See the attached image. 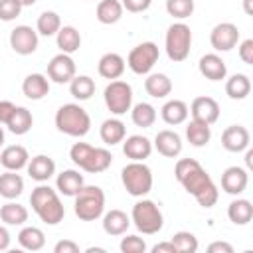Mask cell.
I'll list each match as a JSON object with an SVG mask.
<instances>
[{
    "mask_svg": "<svg viewBox=\"0 0 253 253\" xmlns=\"http://www.w3.org/2000/svg\"><path fill=\"white\" fill-rule=\"evenodd\" d=\"M174 176L176 180L184 186L188 194L196 198V202L202 208H211L215 206L219 192L217 186L213 184L211 176L202 168V164L194 158H180L174 166Z\"/></svg>",
    "mask_w": 253,
    "mask_h": 253,
    "instance_id": "1",
    "label": "cell"
},
{
    "mask_svg": "<svg viewBox=\"0 0 253 253\" xmlns=\"http://www.w3.org/2000/svg\"><path fill=\"white\" fill-rule=\"evenodd\" d=\"M30 204H32V210L36 211V215L47 225H57L65 215V208L61 204L57 192L45 184H40L38 188L32 190Z\"/></svg>",
    "mask_w": 253,
    "mask_h": 253,
    "instance_id": "2",
    "label": "cell"
},
{
    "mask_svg": "<svg viewBox=\"0 0 253 253\" xmlns=\"http://www.w3.org/2000/svg\"><path fill=\"white\" fill-rule=\"evenodd\" d=\"M55 126L59 132L67 134V136H85L91 130V117L89 113L77 105V103H67L61 105L55 113Z\"/></svg>",
    "mask_w": 253,
    "mask_h": 253,
    "instance_id": "3",
    "label": "cell"
},
{
    "mask_svg": "<svg viewBox=\"0 0 253 253\" xmlns=\"http://www.w3.org/2000/svg\"><path fill=\"white\" fill-rule=\"evenodd\" d=\"M75 215L83 221H95L105 210V192L99 186H83L75 196Z\"/></svg>",
    "mask_w": 253,
    "mask_h": 253,
    "instance_id": "4",
    "label": "cell"
},
{
    "mask_svg": "<svg viewBox=\"0 0 253 253\" xmlns=\"http://www.w3.org/2000/svg\"><path fill=\"white\" fill-rule=\"evenodd\" d=\"M121 180L130 196L142 198L152 190V172L144 162H130L121 170Z\"/></svg>",
    "mask_w": 253,
    "mask_h": 253,
    "instance_id": "5",
    "label": "cell"
},
{
    "mask_svg": "<svg viewBox=\"0 0 253 253\" xmlns=\"http://www.w3.org/2000/svg\"><path fill=\"white\" fill-rule=\"evenodd\" d=\"M130 217H132L136 229L142 231L144 235H154L164 225V215H162L160 208L152 200H140V202H136L132 206Z\"/></svg>",
    "mask_w": 253,
    "mask_h": 253,
    "instance_id": "6",
    "label": "cell"
},
{
    "mask_svg": "<svg viewBox=\"0 0 253 253\" xmlns=\"http://www.w3.org/2000/svg\"><path fill=\"white\" fill-rule=\"evenodd\" d=\"M192 30L184 22H176L166 30V55L172 61H184L190 55Z\"/></svg>",
    "mask_w": 253,
    "mask_h": 253,
    "instance_id": "7",
    "label": "cell"
},
{
    "mask_svg": "<svg viewBox=\"0 0 253 253\" xmlns=\"http://www.w3.org/2000/svg\"><path fill=\"white\" fill-rule=\"evenodd\" d=\"M105 105L113 115H125L132 107V87L126 81L113 79L105 87Z\"/></svg>",
    "mask_w": 253,
    "mask_h": 253,
    "instance_id": "8",
    "label": "cell"
},
{
    "mask_svg": "<svg viewBox=\"0 0 253 253\" xmlns=\"http://www.w3.org/2000/svg\"><path fill=\"white\" fill-rule=\"evenodd\" d=\"M158 55H160V51H158V45L154 42H142L130 49V53L126 57V65L130 67L132 73L146 75V73H150V69L158 61Z\"/></svg>",
    "mask_w": 253,
    "mask_h": 253,
    "instance_id": "9",
    "label": "cell"
},
{
    "mask_svg": "<svg viewBox=\"0 0 253 253\" xmlns=\"http://www.w3.org/2000/svg\"><path fill=\"white\" fill-rule=\"evenodd\" d=\"M239 42V28L231 22H221L213 26L210 34V43L215 51H229L237 45Z\"/></svg>",
    "mask_w": 253,
    "mask_h": 253,
    "instance_id": "10",
    "label": "cell"
},
{
    "mask_svg": "<svg viewBox=\"0 0 253 253\" xmlns=\"http://www.w3.org/2000/svg\"><path fill=\"white\" fill-rule=\"evenodd\" d=\"M10 47L18 55H30L38 49V32L30 26H16L10 32Z\"/></svg>",
    "mask_w": 253,
    "mask_h": 253,
    "instance_id": "11",
    "label": "cell"
},
{
    "mask_svg": "<svg viewBox=\"0 0 253 253\" xmlns=\"http://www.w3.org/2000/svg\"><path fill=\"white\" fill-rule=\"evenodd\" d=\"M47 77L53 83H69L75 77V61L69 53H57L47 63Z\"/></svg>",
    "mask_w": 253,
    "mask_h": 253,
    "instance_id": "12",
    "label": "cell"
},
{
    "mask_svg": "<svg viewBox=\"0 0 253 253\" xmlns=\"http://www.w3.org/2000/svg\"><path fill=\"white\" fill-rule=\"evenodd\" d=\"M192 113V119L196 121H202L206 125H213L217 119H219V105L215 99L211 97H196L188 109Z\"/></svg>",
    "mask_w": 253,
    "mask_h": 253,
    "instance_id": "13",
    "label": "cell"
},
{
    "mask_svg": "<svg viewBox=\"0 0 253 253\" xmlns=\"http://www.w3.org/2000/svg\"><path fill=\"white\" fill-rule=\"evenodd\" d=\"M251 134L243 125H229L221 134V144L229 152H243L249 146Z\"/></svg>",
    "mask_w": 253,
    "mask_h": 253,
    "instance_id": "14",
    "label": "cell"
},
{
    "mask_svg": "<svg viewBox=\"0 0 253 253\" xmlns=\"http://www.w3.org/2000/svg\"><path fill=\"white\" fill-rule=\"evenodd\" d=\"M247 184H249V174L241 166H229L221 174V190L225 194L237 196L247 188Z\"/></svg>",
    "mask_w": 253,
    "mask_h": 253,
    "instance_id": "15",
    "label": "cell"
},
{
    "mask_svg": "<svg viewBox=\"0 0 253 253\" xmlns=\"http://www.w3.org/2000/svg\"><path fill=\"white\" fill-rule=\"evenodd\" d=\"M123 152L134 162H144L152 154V142L142 134H132L123 140Z\"/></svg>",
    "mask_w": 253,
    "mask_h": 253,
    "instance_id": "16",
    "label": "cell"
},
{
    "mask_svg": "<svg viewBox=\"0 0 253 253\" xmlns=\"http://www.w3.org/2000/svg\"><path fill=\"white\" fill-rule=\"evenodd\" d=\"M154 148L166 158H176L182 152V138L174 130H158L154 136Z\"/></svg>",
    "mask_w": 253,
    "mask_h": 253,
    "instance_id": "17",
    "label": "cell"
},
{
    "mask_svg": "<svg viewBox=\"0 0 253 253\" xmlns=\"http://www.w3.org/2000/svg\"><path fill=\"white\" fill-rule=\"evenodd\" d=\"M198 67H200V73L206 79H210V81H221L227 75V65H225V61L217 53H206V55H202Z\"/></svg>",
    "mask_w": 253,
    "mask_h": 253,
    "instance_id": "18",
    "label": "cell"
},
{
    "mask_svg": "<svg viewBox=\"0 0 253 253\" xmlns=\"http://www.w3.org/2000/svg\"><path fill=\"white\" fill-rule=\"evenodd\" d=\"M28 160H30V154L24 146L20 144H10L6 146L2 152H0V164L6 168V170H22L28 166Z\"/></svg>",
    "mask_w": 253,
    "mask_h": 253,
    "instance_id": "19",
    "label": "cell"
},
{
    "mask_svg": "<svg viewBox=\"0 0 253 253\" xmlns=\"http://www.w3.org/2000/svg\"><path fill=\"white\" fill-rule=\"evenodd\" d=\"M22 93L32 101H40L49 93V79L42 73H30L22 83Z\"/></svg>",
    "mask_w": 253,
    "mask_h": 253,
    "instance_id": "20",
    "label": "cell"
},
{
    "mask_svg": "<svg viewBox=\"0 0 253 253\" xmlns=\"http://www.w3.org/2000/svg\"><path fill=\"white\" fill-rule=\"evenodd\" d=\"M28 174L36 182H47L55 174V162L45 154H38L28 160Z\"/></svg>",
    "mask_w": 253,
    "mask_h": 253,
    "instance_id": "21",
    "label": "cell"
},
{
    "mask_svg": "<svg viewBox=\"0 0 253 253\" xmlns=\"http://www.w3.org/2000/svg\"><path fill=\"white\" fill-rule=\"evenodd\" d=\"M97 71L105 79H111V81L113 79H119L125 73V59H123V55H119L115 51L105 53L99 59V63H97Z\"/></svg>",
    "mask_w": 253,
    "mask_h": 253,
    "instance_id": "22",
    "label": "cell"
},
{
    "mask_svg": "<svg viewBox=\"0 0 253 253\" xmlns=\"http://www.w3.org/2000/svg\"><path fill=\"white\" fill-rule=\"evenodd\" d=\"M144 89L154 99H164L172 93V81L166 73H150L144 79Z\"/></svg>",
    "mask_w": 253,
    "mask_h": 253,
    "instance_id": "23",
    "label": "cell"
},
{
    "mask_svg": "<svg viewBox=\"0 0 253 253\" xmlns=\"http://www.w3.org/2000/svg\"><path fill=\"white\" fill-rule=\"evenodd\" d=\"M55 186L63 196H71L73 198L85 186V180H83V174H79L77 170H63L61 174H57Z\"/></svg>",
    "mask_w": 253,
    "mask_h": 253,
    "instance_id": "24",
    "label": "cell"
},
{
    "mask_svg": "<svg viewBox=\"0 0 253 253\" xmlns=\"http://www.w3.org/2000/svg\"><path fill=\"white\" fill-rule=\"evenodd\" d=\"M130 225V217L123 210H111L103 215V229L107 235H123Z\"/></svg>",
    "mask_w": 253,
    "mask_h": 253,
    "instance_id": "25",
    "label": "cell"
},
{
    "mask_svg": "<svg viewBox=\"0 0 253 253\" xmlns=\"http://www.w3.org/2000/svg\"><path fill=\"white\" fill-rule=\"evenodd\" d=\"M160 115H162V121L166 125H174L176 126V125H182L188 119L190 111H188V105L184 101L172 99V101L164 103V107L160 109Z\"/></svg>",
    "mask_w": 253,
    "mask_h": 253,
    "instance_id": "26",
    "label": "cell"
},
{
    "mask_svg": "<svg viewBox=\"0 0 253 253\" xmlns=\"http://www.w3.org/2000/svg\"><path fill=\"white\" fill-rule=\"evenodd\" d=\"M99 134H101V140L105 142V144H119V142H123L125 140V136H126V126H125V123L123 121H119V119H107V121H103V125H101V128H99Z\"/></svg>",
    "mask_w": 253,
    "mask_h": 253,
    "instance_id": "27",
    "label": "cell"
},
{
    "mask_svg": "<svg viewBox=\"0 0 253 253\" xmlns=\"http://www.w3.org/2000/svg\"><path fill=\"white\" fill-rule=\"evenodd\" d=\"M113 162V154L107 150V148H91L85 164L81 166L85 172H91V174H99V172H105Z\"/></svg>",
    "mask_w": 253,
    "mask_h": 253,
    "instance_id": "28",
    "label": "cell"
},
{
    "mask_svg": "<svg viewBox=\"0 0 253 253\" xmlns=\"http://www.w3.org/2000/svg\"><path fill=\"white\" fill-rule=\"evenodd\" d=\"M24 192V178L14 170H6L0 174V196L6 200H14Z\"/></svg>",
    "mask_w": 253,
    "mask_h": 253,
    "instance_id": "29",
    "label": "cell"
},
{
    "mask_svg": "<svg viewBox=\"0 0 253 253\" xmlns=\"http://www.w3.org/2000/svg\"><path fill=\"white\" fill-rule=\"evenodd\" d=\"M55 38H57V47L61 49V53L71 55L81 47V36L73 26H61Z\"/></svg>",
    "mask_w": 253,
    "mask_h": 253,
    "instance_id": "30",
    "label": "cell"
},
{
    "mask_svg": "<svg viewBox=\"0 0 253 253\" xmlns=\"http://www.w3.org/2000/svg\"><path fill=\"white\" fill-rule=\"evenodd\" d=\"M225 93L229 99L241 101L251 93V79L245 73H235L225 81Z\"/></svg>",
    "mask_w": 253,
    "mask_h": 253,
    "instance_id": "31",
    "label": "cell"
},
{
    "mask_svg": "<svg viewBox=\"0 0 253 253\" xmlns=\"http://www.w3.org/2000/svg\"><path fill=\"white\" fill-rule=\"evenodd\" d=\"M227 217L235 223V225H247L253 219V206L249 200H233L227 206Z\"/></svg>",
    "mask_w": 253,
    "mask_h": 253,
    "instance_id": "32",
    "label": "cell"
},
{
    "mask_svg": "<svg viewBox=\"0 0 253 253\" xmlns=\"http://www.w3.org/2000/svg\"><path fill=\"white\" fill-rule=\"evenodd\" d=\"M123 4L119 0H101L97 4V20L105 26L117 24L123 18Z\"/></svg>",
    "mask_w": 253,
    "mask_h": 253,
    "instance_id": "33",
    "label": "cell"
},
{
    "mask_svg": "<svg viewBox=\"0 0 253 253\" xmlns=\"http://www.w3.org/2000/svg\"><path fill=\"white\" fill-rule=\"evenodd\" d=\"M186 138H188V142L192 146H198V148L206 146L210 142V138H211V128H210V125L192 119L188 123V126H186Z\"/></svg>",
    "mask_w": 253,
    "mask_h": 253,
    "instance_id": "34",
    "label": "cell"
},
{
    "mask_svg": "<svg viewBox=\"0 0 253 253\" xmlns=\"http://www.w3.org/2000/svg\"><path fill=\"white\" fill-rule=\"evenodd\" d=\"M0 219L6 225H24L28 221V208L18 202H8L0 208Z\"/></svg>",
    "mask_w": 253,
    "mask_h": 253,
    "instance_id": "35",
    "label": "cell"
},
{
    "mask_svg": "<svg viewBox=\"0 0 253 253\" xmlns=\"http://www.w3.org/2000/svg\"><path fill=\"white\" fill-rule=\"evenodd\" d=\"M32 125H34V117L26 107H16L12 117H10V121L6 123V126L14 134H26L32 128Z\"/></svg>",
    "mask_w": 253,
    "mask_h": 253,
    "instance_id": "36",
    "label": "cell"
},
{
    "mask_svg": "<svg viewBox=\"0 0 253 253\" xmlns=\"http://www.w3.org/2000/svg\"><path fill=\"white\" fill-rule=\"evenodd\" d=\"M18 243L28 251H40L45 245V235L40 227L28 225L18 233Z\"/></svg>",
    "mask_w": 253,
    "mask_h": 253,
    "instance_id": "37",
    "label": "cell"
},
{
    "mask_svg": "<svg viewBox=\"0 0 253 253\" xmlns=\"http://www.w3.org/2000/svg\"><path fill=\"white\" fill-rule=\"evenodd\" d=\"M69 93L77 99V101H87L93 97L95 93V81L89 75H75L69 81Z\"/></svg>",
    "mask_w": 253,
    "mask_h": 253,
    "instance_id": "38",
    "label": "cell"
},
{
    "mask_svg": "<svg viewBox=\"0 0 253 253\" xmlns=\"http://www.w3.org/2000/svg\"><path fill=\"white\" fill-rule=\"evenodd\" d=\"M59 28H61V20H59V16H57L55 12L45 10V12H42V14L38 16L36 32H38L40 36H45V38L55 36V34L59 32Z\"/></svg>",
    "mask_w": 253,
    "mask_h": 253,
    "instance_id": "39",
    "label": "cell"
},
{
    "mask_svg": "<svg viewBox=\"0 0 253 253\" xmlns=\"http://www.w3.org/2000/svg\"><path fill=\"white\" fill-rule=\"evenodd\" d=\"M130 119L136 126H142V128H148L154 125L156 121V109L150 105V103H136L130 111Z\"/></svg>",
    "mask_w": 253,
    "mask_h": 253,
    "instance_id": "40",
    "label": "cell"
},
{
    "mask_svg": "<svg viewBox=\"0 0 253 253\" xmlns=\"http://www.w3.org/2000/svg\"><path fill=\"white\" fill-rule=\"evenodd\" d=\"M172 245L176 247V253H196L198 251V239L190 231H176L172 237Z\"/></svg>",
    "mask_w": 253,
    "mask_h": 253,
    "instance_id": "41",
    "label": "cell"
},
{
    "mask_svg": "<svg viewBox=\"0 0 253 253\" xmlns=\"http://www.w3.org/2000/svg\"><path fill=\"white\" fill-rule=\"evenodd\" d=\"M194 0H166V12L172 18L184 20L194 14Z\"/></svg>",
    "mask_w": 253,
    "mask_h": 253,
    "instance_id": "42",
    "label": "cell"
},
{
    "mask_svg": "<svg viewBox=\"0 0 253 253\" xmlns=\"http://www.w3.org/2000/svg\"><path fill=\"white\" fill-rule=\"evenodd\" d=\"M22 6L18 0H0V20L2 22H12L20 16Z\"/></svg>",
    "mask_w": 253,
    "mask_h": 253,
    "instance_id": "43",
    "label": "cell"
},
{
    "mask_svg": "<svg viewBox=\"0 0 253 253\" xmlns=\"http://www.w3.org/2000/svg\"><path fill=\"white\" fill-rule=\"evenodd\" d=\"M121 251L123 253H144L146 243L138 235H126V237L121 239Z\"/></svg>",
    "mask_w": 253,
    "mask_h": 253,
    "instance_id": "44",
    "label": "cell"
},
{
    "mask_svg": "<svg viewBox=\"0 0 253 253\" xmlns=\"http://www.w3.org/2000/svg\"><path fill=\"white\" fill-rule=\"evenodd\" d=\"M91 144H87V142H75L73 146H71V150H69V158L73 160V164H77L79 168L85 164V160H87V156H89V152H91Z\"/></svg>",
    "mask_w": 253,
    "mask_h": 253,
    "instance_id": "45",
    "label": "cell"
},
{
    "mask_svg": "<svg viewBox=\"0 0 253 253\" xmlns=\"http://www.w3.org/2000/svg\"><path fill=\"white\" fill-rule=\"evenodd\" d=\"M123 8L126 12H132V14H138V12H146L152 4V0H121Z\"/></svg>",
    "mask_w": 253,
    "mask_h": 253,
    "instance_id": "46",
    "label": "cell"
},
{
    "mask_svg": "<svg viewBox=\"0 0 253 253\" xmlns=\"http://www.w3.org/2000/svg\"><path fill=\"white\" fill-rule=\"evenodd\" d=\"M239 57L243 63L253 65V40L251 38H247L239 43Z\"/></svg>",
    "mask_w": 253,
    "mask_h": 253,
    "instance_id": "47",
    "label": "cell"
},
{
    "mask_svg": "<svg viewBox=\"0 0 253 253\" xmlns=\"http://www.w3.org/2000/svg\"><path fill=\"white\" fill-rule=\"evenodd\" d=\"M53 253H79V245L75 241H71V239H63V241L55 243Z\"/></svg>",
    "mask_w": 253,
    "mask_h": 253,
    "instance_id": "48",
    "label": "cell"
},
{
    "mask_svg": "<svg viewBox=\"0 0 253 253\" xmlns=\"http://www.w3.org/2000/svg\"><path fill=\"white\" fill-rule=\"evenodd\" d=\"M16 105L12 101H0V125H6L14 113Z\"/></svg>",
    "mask_w": 253,
    "mask_h": 253,
    "instance_id": "49",
    "label": "cell"
},
{
    "mask_svg": "<svg viewBox=\"0 0 253 253\" xmlns=\"http://www.w3.org/2000/svg\"><path fill=\"white\" fill-rule=\"evenodd\" d=\"M208 253H233V247L227 241H213L208 245Z\"/></svg>",
    "mask_w": 253,
    "mask_h": 253,
    "instance_id": "50",
    "label": "cell"
},
{
    "mask_svg": "<svg viewBox=\"0 0 253 253\" xmlns=\"http://www.w3.org/2000/svg\"><path fill=\"white\" fill-rule=\"evenodd\" d=\"M152 253H176V247L172 245V241H164L152 247Z\"/></svg>",
    "mask_w": 253,
    "mask_h": 253,
    "instance_id": "51",
    "label": "cell"
},
{
    "mask_svg": "<svg viewBox=\"0 0 253 253\" xmlns=\"http://www.w3.org/2000/svg\"><path fill=\"white\" fill-rule=\"evenodd\" d=\"M10 247V233L4 225H0V251H6Z\"/></svg>",
    "mask_w": 253,
    "mask_h": 253,
    "instance_id": "52",
    "label": "cell"
},
{
    "mask_svg": "<svg viewBox=\"0 0 253 253\" xmlns=\"http://www.w3.org/2000/svg\"><path fill=\"white\" fill-rule=\"evenodd\" d=\"M245 150H247V152H245V164H247V168H251V166H253V150H251L249 146H247Z\"/></svg>",
    "mask_w": 253,
    "mask_h": 253,
    "instance_id": "53",
    "label": "cell"
},
{
    "mask_svg": "<svg viewBox=\"0 0 253 253\" xmlns=\"http://www.w3.org/2000/svg\"><path fill=\"white\" fill-rule=\"evenodd\" d=\"M243 10L247 16H251L253 14V0H243Z\"/></svg>",
    "mask_w": 253,
    "mask_h": 253,
    "instance_id": "54",
    "label": "cell"
},
{
    "mask_svg": "<svg viewBox=\"0 0 253 253\" xmlns=\"http://www.w3.org/2000/svg\"><path fill=\"white\" fill-rule=\"evenodd\" d=\"M18 2H20V6L24 8V6H34L38 0H18Z\"/></svg>",
    "mask_w": 253,
    "mask_h": 253,
    "instance_id": "55",
    "label": "cell"
},
{
    "mask_svg": "<svg viewBox=\"0 0 253 253\" xmlns=\"http://www.w3.org/2000/svg\"><path fill=\"white\" fill-rule=\"evenodd\" d=\"M93 251H97V253H103L105 249H103V247H89V249H87V253H93Z\"/></svg>",
    "mask_w": 253,
    "mask_h": 253,
    "instance_id": "56",
    "label": "cell"
},
{
    "mask_svg": "<svg viewBox=\"0 0 253 253\" xmlns=\"http://www.w3.org/2000/svg\"><path fill=\"white\" fill-rule=\"evenodd\" d=\"M4 144V130H2V126H0V146Z\"/></svg>",
    "mask_w": 253,
    "mask_h": 253,
    "instance_id": "57",
    "label": "cell"
}]
</instances>
